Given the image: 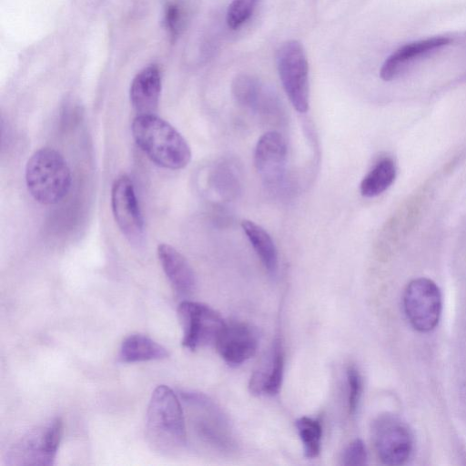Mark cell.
<instances>
[{
	"instance_id": "1",
	"label": "cell",
	"mask_w": 466,
	"mask_h": 466,
	"mask_svg": "<svg viewBox=\"0 0 466 466\" xmlns=\"http://www.w3.org/2000/svg\"><path fill=\"white\" fill-rule=\"evenodd\" d=\"M146 437L152 450L171 456L187 444V429L183 409L172 389L159 385L149 400Z\"/></svg>"
},
{
	"instance_id": "2",
	"label": "cell",
	"mask_w": 466,
	"mask_h": 466,
	"mask_svg": "<svg viewBox=\"0 0 466 466\" xmlns=\"http://www.w3.org/2000/svg\"><path fill=\"white\" fill-rule=\"evenodd\" d=\"M131 130L137 145L156 165L177 170L190 162L191 150L187 140L156 114L137 115Z\"/></svg>"
},
{
	"instance_id": "3",
	"label": "cell",
	"mask_w": 466,
	"mask_h": 466,
	"mask_svg": "<svg viewBox=\"0 0 466 466\" xmlns=\"http://www.w3.org/2000/svg\"><path fill=\"white\" fill-rule=\"evenodd\" d=\"M71 181V172L66 159L53 148L38 149L26 163L27 189L41 204L53 205L61 201L67 195Z\"/></svg>"
},
{
	"instance_id": "4",
	"label": "cell",
	"mask_w": 466,
	"mask_h": 466,
	"mask_svg": "<svg viewBox=\"0 0 466 466\" xmlns=\"http://www.w3.org/2000/svg\"><path fill=\"white\" fill-rule=\"evenodd\" d=\"M180 395L188 407L190 423L198 439L221 452L234 451L236 439L221 409L202 393L183 391Z\"/></svg>"
},
{
	"instance_id": "5",
	"label": "cell",
	"mask_w": 466,
	"mask_h": 466,
	"mask_svg": "<svg viewBox=\"0 0 466 466\" xmlns=\"http://www.w3.org/2000/svg\"><path fill=\"white\" fill-rule=\"evenodd\" d=\"M63 434V421L55 418L26 432L7 451L8 465L54 464Z\"/></svg>"
},
{
	"instance_id": "6",
	"label": "cell",
	"mask_w": 466,
	"mask_h": 466,
	"mask_svg": "<svg viewBox=\"0 0 466 466\" xmlns=\"http://www.w3.org/2000/svg\"><path fill=\"white\" fill-rule=\"evenodd\" d=\"M277 66L292 106L306 113L309 106V65L302 45L297 40L284 42L277 52Z\"/></svg>"
},
{
	"instance_id": "7",
	"label": "cell",
	"mask_w": 466,
	"mask_h": 466,
	"mask_svg": "<svg viewBox=\"0 0 466 466\" xmlns=\"http://www.w3.org/2000/svg\"><path fill=\"white\" fill-rule=\"evenodd\" d=\"M177 315L183 329L182 344L189 350L215 345L227 323L216 310L195 301H182Z\"/></svg>"
},
{
	"instance_id": "8",
	"label": "cell",
	"mask_w": 466,
	"mask_h": 466,
	"mask_svg": "<svg viewBox=\"0 0 466 466\" xmlns=\"http://www.w3.org/2000/svg\"><path fill=\"white\" fill-rule=\"evenodd\" d=\"M403 305L411 326L418 331L428 332L439 323L442 308L441 293L432 280L419 278L407 285Z\"/></svg>"
},
{
	"instance_id": "9",
	"label": "cell",
	"mask_w": 466,
	"mask_h": 466,
	"mask_svg": "<svg viewBox=\"0 0 466 466\" xmlns=\"http://www.w3.org/2000/svg\"><path fill=\"white\" fill-rule=\"evenodd\" d=\"M371 438L379 459L386 465H401L411 455L412 433L400 419L393 415H381L373 421Z\"/></svg>"
},
{
	"instance_id": "10",
	"label": "cell",
	"mask_w": 466,
	"mask_h": 466,
	"mask_svg": "<svg viewBox=\"0 0 466 466\" xmlns=\"http://www.w3.org/2000/svg\"><path fill=\"white\" fill-rule=\"evenodd\" d=\"M111 206L115 220L123 234L138 241L143 234V218L134 184L127 175L117 177L111 189Z\"/></svg>"
},
{
	"instance_id": "11",
	"label": "cell",
	"mask_w": 466,
	"mask_h": 466,
	"mask_svg": "<svg viewBox=\"0 0 466 466\" xmlns=\"http://www.w3.org/2000/svg\"><path fill=\"white\" fill-rule=\"evenodd\" d=\"M288 148L277 131L263 134L257 142L254 163L261 179L268 186L279 185L285 176Z\"/></svg>"
},
{
	"instance_id": "12",
	"label": "cell",
	"mask_w": 466,
	"mask_h": 466,
	"mask_svg": "<svg viewBox=\"0 0 466 466\" xmlns=\"http://www.w3.org/2000/svg\"><path fill=\"white\" fill-rule=\"evenodd\" d=\"M258 345L256 330L244 322L226 323L215 343L220 357L231 366L240 365L253 357Z\"/></svg>"
},
{
	"instance_id": "13",
	"label": "cell",
	"mask_w": 466,
	"mask_h": 466,
	"mask_svg": "<svg viewBox=\"0 0 466 466\" xmlns=\"http://www.w3.org/2000/svg\"><path fill=\"white\" fill-rule=\"evenodd\" d=\"M284 373V353L279 339H275L250 376L249 391L256 396L279 393Z\"/></svg>"
},
{
	"instance_id": "14",
	"label": "cell",
	"mask_w": 466,
	"mask_h": 466,
	"mask_svg": "<svg viewBox=\"0 0 466 466\" xmlns=\"http://www.w3.org/2000/svg\"><path fill=\"white\" fill-rule=\"evenodd\" d=\"M450 43V37L433 36L406 44L388 56L380 67V76L384 81H390L415 59L446 46Z\"/></svg>"
},
{
	"instance_id": "15",
	"label": "cell",
	"mask_w": 466,
	"mask_h": 466,
	"mask_svg": "<svg viewBox=\"0 0 466 466\" xmlns=\"http://www.w3.org/2000/svg\"><path fill=\"white\" fill-rule=\"evenodd\" d=\"M157 256L174 290L180 296L190 295L196 288V275L185 257L165 243L158 245Z\"/></svg>"
},
{
	"instance_id": "16",
	"label": "cell",
	"mask_w": 466,
	"mask_h": 466,
	"mask_svg": "<svg viewBox=\"0 0 466 466\" xmlns=\"http://www.w3.org/2000/svg\"><path fill=\"white\" fill-rule=\"evenodd\" d=\"M161 90V76L156 66L142 69L130 86V101L137 115L156 114Z\"/></svg>"
},
{
	"instance_id": "17",
	"label": "cell",
	"mask_w": 466,
	"mask_h": 466,
	"mask_svg": "<svg viewBox=\"0 0 466 466\" xmlns=\"http://www.w3.org/2000/svg\"><path fill=\"white\" fill-rule=\"evenodd\" d=\"M168 357L165 347L143 334H132L120 347L118 360L125 363L162 360Z\"/></svg>"
},
{
	"instance_id": "18",
	"label": "cell",
	"mask_w": 466,
	"mask_h": 466,
	"mask_svg": "<svg viewBox=\"0 0 466 466\" xmlns=\"http://www.w3.org/2000/svg\"><path fill=\"white\" fill-rule=\"evenodd\" d=\"M241 227L265 268L275 275L279 268V255L270 235L251 220H243Z\"/></svg>"
},
{
	"instance_id": "19",
	"label": "cell",
	"mask_w": 466,
	"mask_h": 466,
	"mask_svg": "<svg viewBox=\"0 0 466 466\" xmlns=\"http://www.w3.org/2000/svg\"><path fill=\"white\" fill-rule=\"evenodd\" d=\"M232 93L240 105L249 108L263 107L274 98L257 78L244 74L233 80Z\"/></svg>"
},
{
	"instance_id": "20",
	"label": "cell",
	"mask_w": 466,
	"mask_h": 466,
	"mask_svg": "<svg viewBox=\"0 0 466 466\" xmlns=\"http://www.w3.org/2000/svg\"><path fill=\"white\" fill-rule=\"evenodd\" d=\"M395 177L394 161L390 157H384L379 160L361 180L360 194L366 198L379 196L390 187Z\"/></svg>"
},
{
	"instance_id": "21",
	"label": "cell",
	"mask_w": 466,
	"mask_h": 466,
	"mask_svg": "<svg viewBox=\"0 0 466 466\" xmlns=\"http://www.w3.org/2000/svg\"><path fill=\"white\" fill-rule=\"evenodd\" d=\"M296 428L308 459L317 458L321 451L322 426L313 418L303 416L296 420Z\"/></svg>"
},
{
	"instance_id": "22",
	"label": "cell",
	"mask_w": 466,
	"mask_h": 466,
	"mask_svg": "<svg viewBox=\"0 0 466 466\" xmlns=\"http://www.w3.org/2000/svg\"><path fill=\"white\" fill-rule=\"evenodd\" d=\"M258 0H232L227 11L228 27L237 29L245 24L251 16Z\"/></svg>"
},
{
	"instance_id": "23",
	"label": "cell",
	"mask_w": 466,
	"mask_h": 466,
	"mask_svg": "<svg viewBox=\"0 0 466 466\" xmlns=\"http://www.w3.org/2000/svg\"><path fill=\"white\" fill-rule=\"evenodd\" d=\"M347 383L349 409L350 412L354 414L358 410L362 391L361 377L354 365L347 369Z\"/></svg>"
},
{
	"instance_id": "24",
	"label": "cell",
	"mask_w": 466,
	"mask_h": 466,
	"mask_svg": "<svg viewBox=\"0 0 466 466\" xmlns=\"http://www.w3.org/2000/svg\"><path fill=\"white\" fill-rule=\"evenodd\" d=\"M367 462L365 444L360 439L352 441L345 449L341 457V464L346 466H360Z\"/></svg>"
},
{
	"instance_id": "25",
	"label": "cell",
	"mask_w": 466,
	"mask_h": 466,
	"mask_svg": "<svg viewBox=\"0 0 466 466\" xmlns=\"http://www.w3.org/2000/svg\"><path fill=\"white\" fill-rule=\"evenodd\" d=\"M184 21V12L177 4H169L165 12V24L172 35H177Z\"/></svg>"
}]
</instances>
